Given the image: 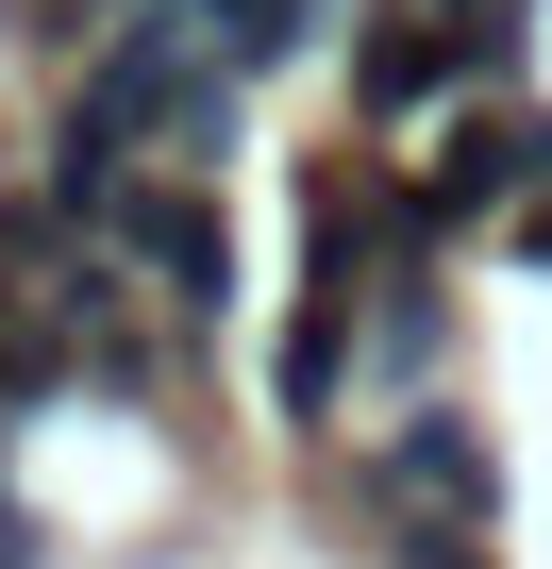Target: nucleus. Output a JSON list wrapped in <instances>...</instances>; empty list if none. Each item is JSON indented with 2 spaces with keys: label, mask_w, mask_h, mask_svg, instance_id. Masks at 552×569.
Here are the masks:
<instances>
[{
  "label": "nucleus",
  "mask_w": 552,
  "mask_h": 569,
  "mask_svg": "<svg viewBox=\"0 0 552 569\" xmlns=\"http://www.w3.org/2000/svg\"><path fill=\"white\" fill-rule=\"evenodd\" d=\"M84 251H118V268H151L184 319H218V284H234V234H218V201H201V168H168V184H118L101 218H84Z\"/></svg>",
  "instance_id": "nucleus-1"
},
{
  "label": "nucleus",
  "mask_w": 552,
  "mask_h": 569,
  "mask_svg": "<svg viewBox=\"0 0 552 569\" xmlns=\"http://www.w3.org/2000/svg\"><path fill=\"white\" fill-rule=\"evenodd\" d=\"M369 486L402 502V536H435V519H485V419H452V402H402V419L369 436Z\"/></svg>",
  "instance_id": "nucleus-2"
},
{
  "label": "nucleus",
  "mask_w": 552,
  "mask_h": 569,
  "mask_svg": "<svg viewBox=\"0 0 552 569\" xmlns=\"http://www.w3.org/2000/svg\"><path fill=\"white\" fill-rule=\"evenodd\" d=\"M435 201L469 218V201H552V118H452V168H435Z\"/></svg>",
  "instance_id": "nucleus-3"
},
{
  "label": "nucleus",
  "mask_w": 552,
  "mask_h": 569,
  "mask_svg": "<svg viewBox=\"0 0 552 569\" xmlns=\"http://www.w3.org/2000/svg\"><path fill=\"white\" fill-rule=\"evenodd\" d=\"M435 68H469V34H435V18H419V0H385V18L352 34V84H369V101H419Z\"/></svg>",
  "instance_id": "nucleus-4"
}]
</instances>
